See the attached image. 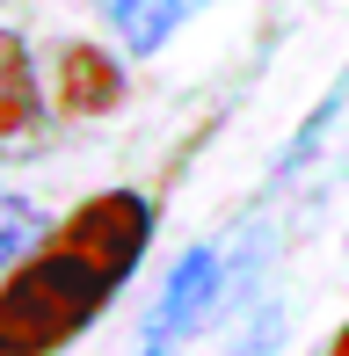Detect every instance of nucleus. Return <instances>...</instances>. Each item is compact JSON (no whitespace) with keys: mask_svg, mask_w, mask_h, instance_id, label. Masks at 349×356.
<instances>
[{"mask_svg":"<svg viewBox=\"0 0 349 356\" xmlns=\"http://www.w3.org/2000/svg\"><path fill=\"white\" fill-rule=\"evenodd\" d=\"M197 8H204V0H102L109 29H117V44H124L131 58H153Z\"/></svg>","mask_w":349,"mask_h":356,"instance_id":"nucleus-5","label":"nucleus"},{"mask_svg":"<svg viewBox=\"0 0 349 356\" xmlns=\"http://www.w3.org/2000/svg\"><path fill=\"white\" fill-rule=\"evenodd\" d=\"M44 233H51V225H44L37 204L15 197V189H0V277H15V269L44 248Z\"/></svg>","mask_w":349,"mask_h":356,"instance_id":"nucleus-6","label":"nucleus"},{"mask_svg":"<svg viewBox=\"0 0 349 356\" xmlns=\"http://www.w3.org/2000/svg\"><path fill=\"white\" fill-rule=\"evenodd\" d=\"M153 240V204L117 189V197L81 204L58 240H44L8 284H0V356H51L109 305V291L138 269Z\"/></svg>","mask_w":349,"mask_h":356,"instance_id":"nucleus-1","label":"nucleus"},{"mask_svg":"<svg viewBox=\"0 0 349 356\" xmlns=\"http://www.w3.org/2000/svg\"><path fill=\"white\" fill-rule=\"evenodd\" d=\"M327 356H349V327H342V334H335V342H327Z\"/></svg>","mask_w":349,"mask_h":356,"instance_id":"nucleus-7","label":"nucleus"},{"mask_svg":"<svg viewBox=\"0 0 349 356\" xmlns=\"http://www.w3.org/2000/svg\"><path fill=\"white\" fill-rule=\"evenodd\" d=\"M44 131V95H37V66H29L22 37L0 29V145H29Z\"/></svg>","mask_w":349,"mask_h":356,"instance_id":"nucleus-3","label":"nucleus"},{"mask_svg":"<svg viewBox=\"0 0 349 356\" xmlns=\"http://www.w3.org/2000/svg\"><path fill=\"white\" fill-rule=\"evenodd\" d=\"M117 95H124L117 58H102L95 44H66V51H58V109L102 117V109H117Z\"/></svg>","mask_w":349,"mask_h":356,"instance_id":"nucleus-4","label":"nucleus"},{"mask_svg":"<svg viewBox=\"0 0 349 356\" xmlns=\"http://www.w3.org/2000/svg\"><path fill=\"white\" fill-rule=\"evenodd\" d=\"M211 298H218V248H189L182 269H174L168 291H161V305H153V327H146V349L138 356H168V342H182V334L211 313Z\"/></svg>","mask_w":349,"mask_h":356,"instance_id":"nucleus-2","label":"nucleus"}]
</instances>
